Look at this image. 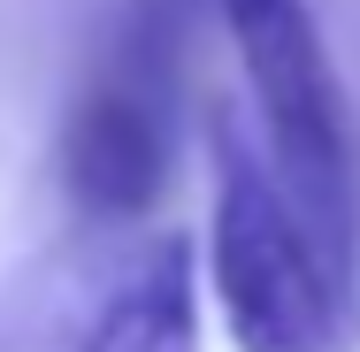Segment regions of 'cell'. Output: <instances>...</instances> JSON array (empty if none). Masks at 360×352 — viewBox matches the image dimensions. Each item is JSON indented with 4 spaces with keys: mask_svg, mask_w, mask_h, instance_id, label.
<instances>
[{
    "mask_svg": "<svg viewBox=\"0 0 360 352\" xmlns=\"http://www.w3.org/2000/svg\"><path fill=\"white\" fill-rule=\"evenodd\" d=\"M215 222L207 276L238 352H360V261L307 214L276 153L230 107H207Z\"/></svg>",
    "mask_w": 360,
    "mask_h": 352,
    "instance_id": "6da1fadb",
    "label": "cell"
},
{
    "mask_svg": "<svg viewBox=\"0 0 360 352\" xmlns=\"http://www.w3.org/2000/svg\"><path fill=\"white\" fill-rule=\"evenodd\" d=\"M0 352H200V253L161 222H77L0 268Z\"/></svg>",
    "mask_w": 360,
    "mask_h": 352,
    "instance_id": "7a4b0ae2",
    "label": "cell"
},
{
    "mask_svg": "<svg viewBox=\"0 0 360 352\" xmlns=\"http://www.w3.org/2000/svg\"><path fill=\"white\" fill-rule=\"evenodd\" d=\"M215 8L245 62V84H253V107H261L284 184L360 261V138L307 0H215Z\"/></svg>",
    "mask_w": 360,
    "mask_h": 352,
    "instance_id": "3957f363",
    "label": "cell"
},
{
    "mask_svg": "<svg viewBox=\"0 0 360 352\" xmlns=\"http://www.w3.org/2000/svg\"><path fill=\"white\" fill-rule=\"evenodd\" d=\"M176 70L153 62L139 46L115 39L108 70L77 92L70 123L54 138V176L77 222H146L153 200L169 192V161H176Z\"/></svg>",
    "mask_w": 360,
    "mask_h": 352,
    "instance_id": "277c9868",
    "label": "cell"
}]
</instances>
